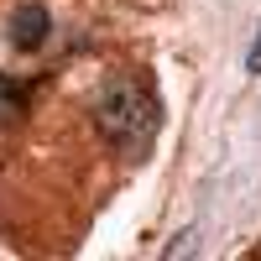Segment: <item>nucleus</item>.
I'll use <instances>...</instances> for the list:
<instances>
[{
  "instance_id": "nucleus-1",
  "label": "nucleus",
  "mask_w": 261,
  "mask_h": 261,
  "mask_svg": "<svg viewBox=\"0 0 261 261\" xmlns=\"http://www.w3.org/2000/svg\"><path fill=\"white\" fill-rule=\"evenodd\" d=\"M94 125L120 151H146L157 136V99L136 79H105L94 94Z\"/></svg>"
},
{
  "instance_id": "nucleus-2",
  "label": "nucleus",
  "mask_w": 261,
  "mask_h": 261,
  "mask_svg": "<svg viewBox=\"0 0 261 261\" xmlns=\"http://www.w3.org/2000/svg\"><path fill=\"white\" fill-rule=\"evenodd\" d=\"M47 32H53V16L42 11V6H21V11H11V42H16L21 53L42 47V42H47Z\"/></svg>"
},
{
  "instance_id": "nucleus-3",
  "label": "nucleus",
  "mask_w": 261,
  "mask_h": 261,
  "mask_svg": "<svg viewBox=\"0 0 261 261\" xmlns=\"http://www.w3.org/2000/svg\"><path fill=\"white\" fill-rule=\"evenodd\" d=\"M16 110H21V89H16L11 79H0V120H11Z\"/></svg>"
},
{
  "instance_id": "nucleus-4",
  "label": "nucleus",
  "mask_w": 261,
  "mask_h": 261,
  "mask_svg": "<svg viewBox=\"0 0 261 261\" xmlns=\"http://www.w3.org/2000/svg\"><path fill=\"white\" fill-rule=\"evenodd\" d=\"M246 73H261V27H256V42H251V53H246Z\"/></svg>"
}]
</instances>
